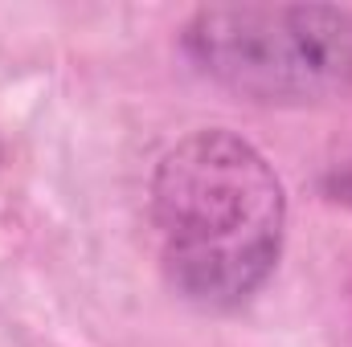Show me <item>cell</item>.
<instances>
[{"instance_id": "cell-2", "label": "cell", "mask_w": 352, "mask_h": 347, "mask_svg": "<svg viewBox=\"0 0 352 347\" xmlns=\"http://www.w3.org/2000/svg\"><path fill=\"white\" fill-rule=\"evenodd\" d=\"M201 78L263 106H320L352 94V8L209 4L180 29Z\"/></svg>"}, {"instance_id": "cell-1", "label": "cell", "mask_w": 352, "mask_h": 347, "mask_svg": "<svg viewBox=\"0 0 352 347\" xmlns=\"http://www.w3.org/2000/svg\"><path fill=\"white\" fill-rule=\"evenodd\" d=\"M152 225L164 278L197 311H234L274 274L287 192L270 160L226 127H205L160 156Z\"/></svg>"}, {"instance_id": "cell-3", "label": "cell", "mask_w": 352, "mask_h": 347, "mask_svg": "<svg viewBox=\"0 0 352 347\" xmlns=\"http://www.w3.org/2000/svg\"><path fill=\"white\" fill-rule=\"evenodd\" d=\"M324 196L336 200V204H352V147L336 164H328V172H324Z\"/></svg>"}]
</instances>
